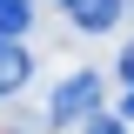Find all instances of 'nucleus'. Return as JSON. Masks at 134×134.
<instances>
[{"label": "nucleus", "mask_w": 134, "mask_h": 134, "mask_svg": "<svg viewBox=\"0 0 134 134\" xmlns=\"http://www.w3.org/2000/svg\"><path fill=\"white\" fill-rule=\"evenodd\" d=\"M114 7H121V14H127V20H134V0H114Z\"/></svg>", "instance_id": "6e6552de"}, {"label": "nucleus", "mask_w": 134, "mask_h": 134, "mask_svg": "<svg viewBox=\"0 0 134 134\" xmlns=\"http://www.w3.org/2000/svg\"><path fill=\"white\" fill-rule=\"evenodd\" d=\"M60 7L74 14V27H81V34H107V27L121 20V7H114V0H60Z\"/></svg>", "instance_id": "f03ea898"}, {"label": "nucleus", "mask_w": 134, "mask_h": 134, "mask_svg": "<svg viewBox=\"0 0 134 134\" xmlns=\"http://www.w3.org/2000/svg\"><path fill=\"white\" fill-rule=\"evenodd\" d=\"M27 74H34L27 47H20V40H0V94H20V87H27Z\"/></svg>", "instance_id": "7ed1b4c3"}, {"label": "nucleus", "mask_w": 134, "mask_h": 134, "mask_svg": "<svg viewBox=\"0 0 134 134\" xmlns=\"http://www.w3.org/2000/svg\"><path fill=\"white\" fill-rule=\"evenodd\" d=\"M121 121H134V94H127V100H121Z\"/></svg>", "instance_id": "0eeeda50"}, {"label": "nucleus", "mask_w": 134, "mask_h": 134, "mask_svg": "<svg viewBox=\"0 0 134 134\" xmlns=\"http://www.w3.org/2000/svg\"><path fill=\"white\" fill-rule=\"evenodd\" d=\"M87 134H127V121H114V114H94V121H87Z\"/></svg>", "instance_id": "39448f33"}, {"label": "nucleus", "mask_w": 134, "mask_h": 134, "mask_svg": "<svg viewBox=\"0 0 134 134\" xmlns=\"http://www.w3.org/2000/svg\"><path fill=\"white\" fill-rule=\"evenodd\" d=\"M114 67H121V81H134V40L121 47V60H114Z\"/></svg>", "instance_id": "423d86ee"}, {"label": "nucleus", "mask_w": 134, "mask_h": 134, "mask_svg": "<svg viewBox=\"0 0 134 134\" xmlns=\"http://www.w3.org/2000/svg\"><path fill=\"white\" fill-rule=\"evenodd\" d=\"M34 27V0H0V40H20Z\"/></svg>", "instance_id": "20e7f679"}, {"label": "nucleus", "mask_w": 134, "mask_h": 134, "mask_svg": "<svg viewBox=\"0 0 134 134\" xmlns=\"http://www.w3.org/2000/svg\"><path fill=\"white\" fill-rule=\"evenodd\" d=\"M100 114V74H67L60 87H54V100H47V121L60 127V121H94Z\"/></svg>", "instance_id": "f257e3e1"}]
</instances>
